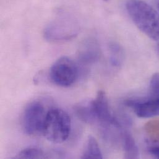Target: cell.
Wrapping results in <instances>:
<instances>
[{
  "label": "cell",
  "mask_w": 159,
  "mask_h": 159,
  "mask_svg": "<svg viewBox=\"0 0 159 159\" xmlns=\"http://www.w3.org/2000/svg\"><path fill=\"white\" fill-rule=\"evenodd\" d=\"M126 7L136 27L150 39L159 40V12L148 3L141 0H129Z\"/></svg>",
  "instance_id": "1"
},
{
  "label": "cell",
  "mask_w": 159,
  "mask_h": 159,
  "mask_svg": "<svg viewBox=\"0 0 159 159\" xmlns=\"http://www.w3.org/2000/svg\"><path fill=\"white\" fill-rule=\"evenodd\" d=\"M71 129L69 115L62 109L54 108L47 111L42 133L50 142L59 144L68 138Z\"/></svg>",
  "instance_id": "2"
},
{
  "label": "cell",
  "mask_w": 159,
  "mask_h": 159,
  "mask_svg": "<svg viewBox=\"0 0 159 159\" xmlns=\"http://www.w3.org/2000/svg\"><path fill=\"white\" fill-rule=\"evenodd\" d=\"M78 31L79 25L75 17L63 11L46 27L44 35L47 40L51 42H63L73 39Z\"/></svg>",
  "instance_id": "3"
},
{
  "label": "cell",
  "mask_w": 159,
  "mask_h": 159,
  "mask_svg": "<svg viewBox=\"0 0 159 159\" xmlns=\"http://www.w3.org/2000/svg\"><path fill=\"white\" fill-rule=\"evenodd\" d=\"M78 67L66 57L60 58L50 68V78L56 85L67 87L73 84L78 76Z\"/></svg>",
  "instance_id": "4"
},
{
  "label": "cell",
  "mask_w": 159,
  "mask_h": 159,
  "mask_svg": "<svg viewBox=\"0 0 159 159\" xmlns=\"http://www.w3.org/2000/svg\"><path fill=\"white\" fill-rule=\"evenodd\" d=\"M47 111L44 105L39 101L29 103L24 110L22 118L25 133L29 135L42 133Z\"/></svg>",
  "instance_id": "5"
},
{
  "label": "cell",
  "mask_w": 159,
  "mask_h": 159,
  "mask_svg": "<svg viewBox=\"0 0 159 159\" xmlns=\"http://www.w3.org/2000/svg\"><path fill=\"white\" fill-rule=\"evenodd\" d=\"M97 122H99L103 127L114 126L120 128L121 124L111 113L108 100L103 91H99L95 98L90 102Z\"/></svg>",
  "instance_id": "6"
},
{
  "label": "cell",
  "mask_w": 159,
  "mask_h": 159,
  "mask_svg": "<svg viewBox=\"0 0 159 159\" xmlns=\"http://www.w3.org/2000/svg\"><path fill=\"white\" fill-rule=\"evenodd\" d=\"M125 105L133 108L139 118H149L159 116V97L144 99H129Z\"/></svg>",
  "instance_id": "7"
},
{
  "label": "cell",
  "mask_w": 159,
  "mask_h": 159,
  "mask_svg": "<svg viewBox=\"0 0 159 159\" xmlns=\"http://www.w3.org/2000/svg\"><path fill=\"white\" fill-rule=\"evenodd\" d=\"M78 55L80 61L83 65H89L95 63L100 57L98 45L91 40L84 42L80 48Z\"/></svg>",
  "instance_id": "8"
},
{
  "label": "cell",
  "mask_w": 159,
  "mask_h": 159,
  "mask_svg": "<svg viewBox=\"0 0 159 159\" xmlns=\"http://www.w3.org/2000/svg\"><path fill=\"white\" fill-rule=\"evenodd\" d=\"M122 141L125 158L138 159L139 157V149L132 134L128 131L123 132Z\"/></svg>",
  "instance_id": "9"
},
{
  "label": "cell",
  "mask_w": 159,
  "mask_h": 159,
  "mask_svg": "<svg viewBox=\"0 0 159 159\" xmlns=\"http://www.w3.org/2000/svg\"><path fill=\"white\" fill-rule=\"evenodd\" d=\"M103 158L99 145L92 136H89L86 142L85 148L82 152L81 159H97Z\"/></svg>",
  "instance_id": "10"
},
{
  "label": "cell",
  "mask_w": 159,
  "mask_h": 159,
  "mask_svg": "<svg viewBox=\"0 0 159 159\" xmlns=\"http://www.w3.org/2000/svg\"><path fill=\"white\" fill-rule=\"evenodd\" d=\"M75 113L81 121L88 124L97 122L90 102L88 103H80L75 107Z\"/></svg>",
  "instance_id": "11"
},
{
  "label": "cell",
  "mask_w": 159,
  "mask_h": 159,
  "mask_svg": "<svg viewBox=\"0 0 159 159\" xmlns=\"http://www.w3.org/2000/svg\"><path fill=\"white\" fill-rule=\"evenodd\" d=\"M149 143L159 144V120H154L148 122L144 126Z\"/></svg>",
  "instance_id": "12"
},
{
  "label": "cell",
  "mask_w": 159,
  "mask_h": 159,
  "mask_svg": "<svg viewBox=\"0 0 159 159\" xmlns=\"http://www.w3.org/2000/svg\"><path fill=\"white\" fill-rule=\"evenodd\" d=\"M110 60L111 64L114 66H119L123 59V52L121 47L118 44L113 43L110 45Z\"/></svg>",
  "instance_id": "13"
},
{
  "label": "cell",
  "mask_w": 159,
  "mask_h": 159,
  "mask_svg": "<svg viewBox=\"0 0 159 159\" xmlns=\"http://www.w3.org/2000/svg\"><path fill=\"white\" fill-rule=\"evenodd\" d=\"M16 159H42L45 156L43 151L37 148H29L21 151L16 157Z\"/></svg>",
  "instance_id": "14"
},
{
  "label": "cell",
  "mask_w": 159,
  "mask_h": 159,
  "mask_svg": "<svg viewBox=\"0 0 159 159\" xmlns=\"http://www.w3.org/2000/svg\"><path fill=\"white\" fill-rule=\"evenodd\" d=\"M150 90L153 97H159V73H155L150 81Z\"/></svg>",
  "instance_id": "15"
},
{
  "label": "cell",
  "mask_w": 159,
  "mask_h": 159,
  "mask_svg": "<svg viewBox=\"0 0 159 159\" xmlns=\"http://www.w3.org/2000/svg\"><path fill=\"white\" fill-rule=\"evenodd\" d=\"M148 150L152 156L159 159V144L148 142Z\"/></svg>",
  "instance_id": "16"
},
{
  "label": "cell",
  "mask_w": 159,
  "mask_h": 159,
  "mask_svg": "<svg viewBox=\"0 0 159 159\" xmlns=\"http://www.w3.org/2000/svg\"><path fill=\"white\" fill-rule=\"evenodd\" d=\"M104 1H108V0H104Z\"/></svg>",
  "instance_id": "17"
},
{
  "label": "cell",
  "mask_w": 159,
  "mask_h": 159,
  "mask_svg": "<svg viewBox=\"0 0 159 159\" xmlns=\"http://www.w3.org/2000/svg\"></svg>",
  "instance_id": "18"
}]
</instances>
